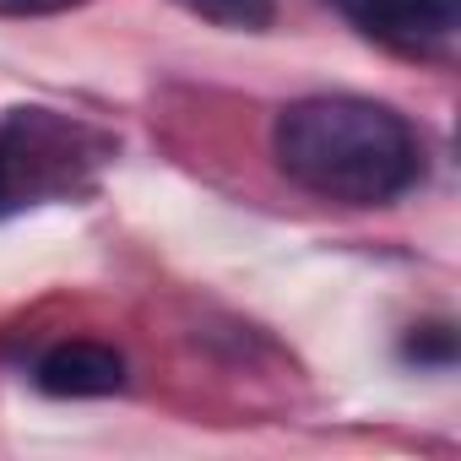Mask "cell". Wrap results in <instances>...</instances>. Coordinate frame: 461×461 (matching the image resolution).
Here are the masks:
<instances>
[{"mask_svg":"<svg viewBox=\"0 0 461 461\" xmlns=\"http://www.w3.org/2000/svg\"><path fill=\"white\" fill-rule=\"evenodd\" d=\"M179 6L195 12L201 23L240 28V33H261V28H272V17H277L272 0H179Z\"/></svg>","mask_w":461,"mask_h":461,"instance_id":"cell-5","label":"cell"},{"mask_svg":"<svg viewBox=\"0 0 461 461\" xmlns=\"http://www.w3.org/2000/svg\"><path fill=\"white\" fill-rule=\"evenodd\" d=\"M277 168L337 206H385L423 179L418 131L375 98L358 93H315L277 114L272 125Z\"/></svg>","mask_w":461,"mask_h":461,"instance_id":"cell-1","label":"cell"},{"mask_svg":"<svg viewBox=\"0 0 461 461\" xmlns=\"http://www.w3.org/2000/svg\"><path fill=\"white\" fill-rule=\"evenodd\" d=\"M33 380L50 396H114L125 385V358L114 348H104V342L77 337V342H55L39 358Z\"/></svg>","mask_w":461,"mask_h":461,"instance_id":"cell-4","label":"cell"},{"mask_svg":"<svg viewBox=\"0 0 461 461\" xmlns=\"http://www.w3.org/2000/svg\"><path fill=\"white\" fill-rule=\"evenodd\" d=\"M77 168V125L55 120L50 109H17L0 120V217L28 206L44 190L71 185Z\"/></svg>","mask_w":461,"mask_h":461,"instance_id":"cell-2","label":"cell"},{"mask_svg":"<svg viewBox=\"0 0 461 461\" xmlns=\"http://www.w3.org/2000/svg\"><path fill=\"white\" fill-rule=\"evenodd\" d=\"M402 353L412 358V364H456V331L450 326H418L407 342H402Z\"/></svg>","mask_w":461,"mask_h":461,"instance_id":"cell-6","label":"cell"},{"mask_svg":"<svg viewBox=\"0 0 461 461\" xmlns=\"http://www.w3.org/2000/svg\"><path fill=\"white\" fill-rule=\"evenodd\" d=\"M342 12L385 50L439 60L461 33V0H342Z\"/></svg>","mask_w":461,"mask_h":461,"instance_id":"cell-3","label":"cell"},{"mask_svg":"<svg viewBox=\"0 0 461 461\" xmlns=\"http://www.w3.org/2000/svg\"><path fill=\"white\" fill-rule=\"evenodd\" d=\"M82 0H0V17H60Z\"/></svg>","mask_w":461,"mask_h":461,"instance_id":"cell-7","label":"cell"}]
</instances>
